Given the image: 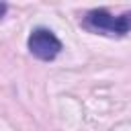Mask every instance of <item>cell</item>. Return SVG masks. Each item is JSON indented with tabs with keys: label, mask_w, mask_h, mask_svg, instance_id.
<instances>
[{
	"label": "cell",
	"mask_w": 131,
	"mask_h": 131,
	"mask_svg": "<svg viewBox=\"0 0 131 131\" xmlns=\"http://www.w3.org/2000/svg\"><path fill=\"white\" fill-rule=\"evenodd\" d=\"M27 47L29 51L43 61H51L57 57V53L61 51V41L55 37L53 31L45 29V27H37L31 31L29 39H27Z\"/></svg>",
	"instance_id": "7a4b0ae2"
},
{
	"label": "cell",
	"mask_w": 131,
	"mask_h": 131,
	"mask_svg": "<svg viewBox=\"0 0 131 131\" xmlns=\"http://www.w3.org/2000/svg\"><path fill=\"white\" fill-rule=\"evenodd\" d=\"M82 25L92 33L123 37L131 31V10H125L123 14H113L106 8H92L84 14Z\"/></svg>",
	"instance_id": "6da1fadb"
},
{
	"label": "cell",
	"mask_w": 131,
	"mask_h": 131,
	"mask_svg": "<svg viewBox=\"0 0 131 131\" xmlns=\"http://www.w3.org/2000/svg\"><path fill=\"white\" fill-rule=\"evenodd\" d=\"M6 8H8V6H6L4 2H0V18H2L4 14H6Z\"/></svg>",
	"instance_id": "3957f363"
}]
</instances>
